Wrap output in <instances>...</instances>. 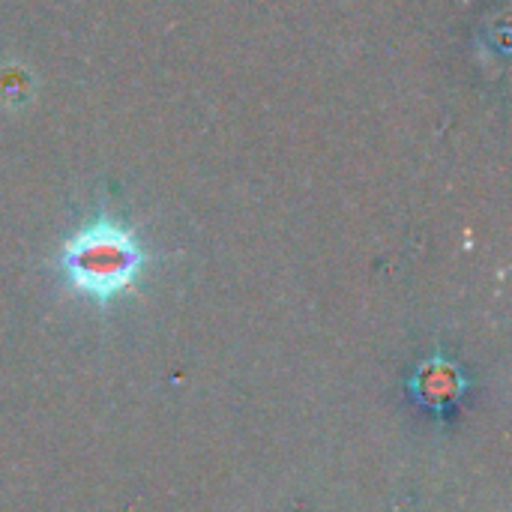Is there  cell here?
Here are the masks:
<instances>
[{
	"label": "cell",
	"instance_id": "1",
	"mask_svg": "<svg viewBox=\"0 0 512 512\" xmlns=\"http://www.w3.org/2000/svg\"><path fill=\"white\" fill-rule=\"evenodd\" d=\"M57 264L75 294L108 306L135 288L144 273L147 252L132 228L99 216L63 243Z\"/></svg>",
	"mask_w": 512,
	"mask_h": 512
},
{
	"label": "cell",
	"instance_id": "2",
	"mask_svg": "<svg viewBox=\"0 0 512 512\" xmlns=\"http://www.w3.org/2000/svg\"><path fill=\"white\" fill-rule=\"evenodd\" d=\"M414 390L423 405L444 411L447 405H453L462 396V372L444 360H432L414 378Z\"/></svg>",
	"mask_w": 512,
	"mask_h": 512
}]
</instances>
